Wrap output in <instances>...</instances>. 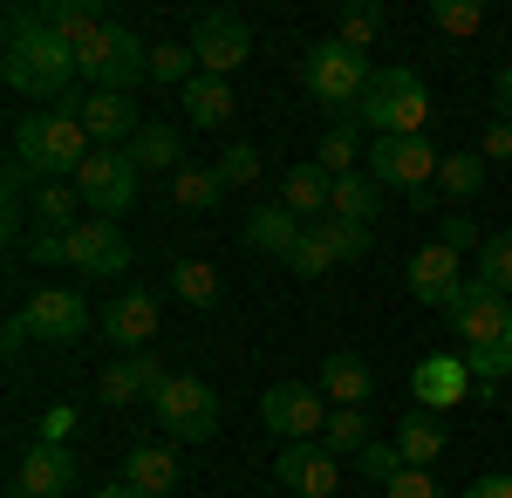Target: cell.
I'll return each instance as SVG.
<instances>
[{
	"mask_svg": "<svg viewBox=\"0 0 512 498\" xmlns=\"http://www.w3.org/2000/svg\"><path fill=\"white\" fill-rule=\"evenodd\" d=\"M14 164H21L28 178H41V185L76 178L82 164H89V130H82V116H76V96L14 123Z\"/></svg>",
	"mask_w": 512,
	"mask_h": 498,
	"instance_id": "obj_1",
	"label": "cell"
},
{
	"mask_svg": "<svg viewBox=\"0 0 512 498\" xmlns=\"http://www.w3.org/2000/svg\"><path fill=\"white\" fill-rule=\"evenodd\" d=\"M0 76H7V89H21V96H41V110H48V103H69L82 62L55 28H35V35H7Z\"/></svg>",
	"mask_w": 512,
	"mask_h": 498,
	"instance_id": "obj_2",
	"label": "cell"
},
{
	"mask_svg": "<svg viewBox=\"0 0 512 498\" xmlns=\"http://www.w3.org/2000/svg\"><path fill=\"white\" fill-rule=\"evenodd\" d=\"M349 123L376 130V137H424V123H431V89L410 76V69H383V76H369V96L349 110Z\"/></svg>",
	"mask_w": 512,
	"mask_h": 498,
	"instance_id": "obj_3",
	"label": "cell"
},
{
	"mask_svg": "<svg viewBox=\"0 0 512 498\" xmlns=\"http://www.w3.org/2000/svg\"><path fill=\"white\" fill-rule=\"evenodd\" d=\"M82 76L96 82V89H117V96H130L137 82L151 76V48H144V35H130V28H117V21H103V35H89L76 48Z\"/></svg>",
	"mask_w": 512,
	"mask_h": 498,
	"instance_id": "obj_4",
	"label": "cell"
},
{
	"mask_svg": "<svg viewBox=\"0 0 512 498\" xmlns=\"http://www.w3.org/2000/svg\"><path fill=\"white\" fill-rule=\"evenodd\" d=\"M437 164H444V157H437L424 137H383V144H369V178H376V185H396V192H417V212L437 205V198H424L431 178H437Z\"/></svg>",
	"mask_w": 512,
	"mask_h": 498,
	"instance_id": "obj_5",
	"label": "cell"
},
{
	"mask_svg": "<svg viewBox=\"0 0 512 498\" xmlns=\"http://www.w3.org/2000/svg\"><path fill=\"white\" fill-rule=\"evenodd\" d=\"M301 76L315 89V103H328V110H355L369 96V62L355 48H342V41H315V55H308Z\"/></svg>",
	"mask_w": 512,
	"mask_h": 498,
	"instance_id": "obj_6",
	"label": "cell"
},
{
	"mask_svg": "<svg viewBox=\"0 0 512 498\" xmlns=\"http://www.w3.org/2000/svg\"><path fill=\"white\" fill-rule=\"evenodd\" d=\"M260 423L287 437V444H315L321 430H328V396L315 383H274L260 396Z\"/></svg>",
	"mask_w": 512,
	"mask_h": 498,
	"instance_id": "obj_7",
	"label": "cell"
},
{
	"mask_svg": "<svg viewBox=\"0 0 512 498\" xmlns=\"http://www.w3.org/2000/svg\"><path fill=\"white\" fill-rule=\"evenodd\" d=\"M151 417H158L171 437L205 444V437L219 430V396L205 389V376H171V383H164V396L151 403Z\"/></svg>",
	"mask_w": 512,
	"mask_h": 498,
	"instance_id": "obj_8",
	"label": "cell"
},
{
	"mask_svg": "<svg viewBox=\"0 0 512 498\" xmlns=\"http://www.w3.org/2000/svg\"><path fill=\"white\" fill-rule=\"evenodd\" d=\"M137 164H130V151H89V164L76 171V192L96 205V219H123L130 205H137Z\"/></svg>",
	"mask_w": 512,
	"mask_h": 498,
	"instance_id": "obj_9",
	"label": "cell"
},
{
	"mask_svg": "<svg viewBox=\"0 0 512 498\" xmlns=\"http://www.w3.org/2000/svg\"><path fill=\"white\" fill-rule=\"evenodd\" d=\"M192 55H198V76H233L239 62L253 55V28L239 14H198L192 21Z\"/></svg>",
	"mask_w": 512,
	"mask_h": 498,
	"instance_id": "obj_10",
	"label": "cell"
},
{
	"mask_svg": "<svg viewBox=\"0 0 512 498\" xmlns=\"http://www.w3.org/2000/svg\"><path fill=\"white\" fill-rule=\"evenodd\" d=\"M274 478H280V492H294V498H335L342 458H335L328 444H287L274 458Z\"/></svg>",
	"mask_w": 512,
	"mask_h": 498,
	"instance_id": "obj_11",
	"label": "cell"
},
{
	"mask_svg": "<svg viewBox=\"0 0 512 498\" xmlns=\"http://www.w3.org/2000/svg\"><path fill=\"white\" fill-rule=\"evenodd\" d=\"M21 321H28L35 342H82L89 335V301L76 287H41L35 301L21 307Z\"/></svg>",
	"mask_w": 512,
	"mask_h": 498,
	"instance_id": "obj_12",
	"label": "cell"
},
{
	"mask_svg": "<svg viewBox=\"0 0 512 498\" xmlns=\"http://www.w3.org/2000/svg\"><path fill=\"white\" fill-rule=\"evenodd\" d=\"M76 478H82L76 451H69V444H41V437H35V451L21 458V471H14L7 492H14V498H62Z\"/></svg>",
	"mask_w": 512,
	"mask_h": 498,
	"instance_id": "obj_13",
	"label": "cell"
},
{
	"mask_svg": "<svg viewBox=\"0 0 512 498\" xmlns=\"http://www.w3.org/2000/svg\"><path fill=\"white\" fill-rule=\"evenodd\" d=\"M506 321H512L506 294L485 287V280H465V294H458V307H451V328H458L472 348H492V342H506Z\"/></svg>",
	"mask_w": 512,
	"mask_h": 498,
	"instance_id": "obj_14",
	"label": "cell"
},
{
	"mask_svg": "<svg viewBox=\"0 0 512 498\" xmlns=\"http://www.w3.org/2000/svg\"><path fill=\"white\" fill-rule=\"evenodd\" d=\"M69 260H76L89 280H117V273L130 267V239L117 232V219H82V226L69 232Z\"/></svg>",
	"mask_w": 512,
	"mask_h": 498,
	"instance_id": "obj_15",
	"label": "cell"
},
{
	"mask_svg": "<svg viewBox=\"0 0 512 498\" xmlns=\"http://www.w3.org/2000/svg\"><path fill=\"white\" fill-rule=\"evenodd\" d=\"M410 294L424 307H458V294H465V280H458V253L437 239V246H424V253H410Z\"/></svg>",
	"mask_w": 512,
	"mask_h": 498,
	"instance_id": "obj_16",
	"label": "cell"
},
{
	"mask_svg": "<svg viewBox=\"0 0 512 498\" xmlns=\"http://www.w3.org/2000/svg\"><path fill=\"white\" fill-rule=\"evenodd\" d=\"M96 328H103V342H117L123 355H144V348L158 342V307H151V294H123V301H110L96 314Z\"/></svg>",
	"mask_w": 512,
	"mask_h": 498,
	"instance_id": "obj_17",
	"label": "cell"
},
{
	"mask_svg": "<svg viewBox=\"0 0 512 498\" xmlns=\"http://www.w3.org/2000/svg\"><path fill=\"white\" fill-rule=\"evenodd\" d=\"M410 389H417V403L424 410H458L465 403V389H472V369L458 362V355H424L417 369H410Z\"/></svg>",
	"mask_w": 512,
	"mask_h": 498,
	"instance_id": "obj_18",
	"label": "cell"
},
{
	"mask_svg": "<svg viewBox=\"0 0 512 498\" xmlns=\"http://www.w3.org/2000/svg\"><path fill=\"white\" fill-rule=\"evenodd\" d=\"M82 130H89V144H117V137H137L144 123H137V103L130 96H117V89H89L76 103Z\"/></svg>",
	"mask_w": 512,
	"mask_h": 498,
	"instance_id": "obj_19",
	"label": "cell"
},
{
	"mask_svg": "<svg viewBox=\"0 0 512 498\" xmlns=\"http://www.w3.org/2000/svg\"><path fill=\"white\" fill-rule=\"evenodd\" d=\"M328 198H335V178H328V171H321L315 157H308V164H294V171H287V178H280V205H287V212H294V219H328Z\"/></svg>",
	"mask_w": 512,
	"mask_h": 498,
	"instance_id": "obj_20",
	"label": "cell"
},
{
	"mask_svg": "<svg viewBox=\"0 0 512 498\" xmlns=\"http://www.w3.org/2000/svg\"><path fill=\"white\" fill-rule=\"evenodd\" d=\"M315 389L335 403V410H362V403H369V389H376V376H369V362H362V355H328V362H321V376H315Z\"/></svg>",
	"mask_w": 512,
	"mask_h": 498,
	"instance_id": "obj_21",
	"label": "cell"
},
{
	"mask_svg": "<svg viewBox=\"0 0 512 498\" xmlns=\"http://www.w3.org/2000/svg\"><path fill=\"white\" fill-rule=\"evenodd\" d=\"M246 246H253V253H274V260H287V253L301 246V219H294L287 205H260V212L246 219Z\"/></svg>",
	"mask_w": 512,
	"mask_h": 498,
	"instance_id": "obj_22",
	"label": "cell"
},
{
	"mask_svg": "<svg viewBox=\"0 0 512 498\" xmlns=\"http://www.w3.org/2000/svg\"><path fill=\"white\" fill-rule=\"evenodd\" d=\"M178 157H185V137H178L171 123H144V130L130 137V164H137V171H171V178H178V171H185Z\"/></svg>",
	"mask_w": 512,
	"mask_h": 498,
	"instance_id": "obj_23",
	"label": "cell"
},
{
	"mask_svg": "<svg viewBox=\"0 0 512 498\" xmlns=\"http://www.w3.org/2000/svg\"><path fill=\"white\" fill-rule=\"evenodd\" d=\"M123 485H137L144 498H164L171 485H178V458H171L164 444H137L130 464H123Z\"/></svg>",
	"mask_w": 512,
	"mask_h": 498,
	"instance_id": "obj_24",
	"label": "cell"
},
{
	"mask_svg": "<svg viewBox=\"0 0 512 498\" xmlns=\"http://www.w3.org/2000/svg\"><path fill=\"white\" fill-rule=\"evenodd\" d=\"M178 96H185V116H192L198 130H219V123H233V89H226L219 76H192L185 89H178Z\"/></svg>",
	"mask_w": 512,
	"mask_h": 498,
	"instance_id": "obj_25",
	"label": "cell"
},
{
	"mask_svg": "<svg viewBox=\"0 0 512 498\" xmlns=\"http://www.w3.org/2000/svg\"><path fill=\"white\" fill-rule=\"evenodd\" d=\"M444 444H451V437H444V423H437L431 410L403 417V430H396V451H403V464H417V471L444 458Z\"/></svg>",
	"mask_w": 512,
	"mask_h": 498,
	"instance_id": "obj_26",
	"label": "cell"
},
{
	"mask_svg": "<svg viewBox=\"0 0 512 498\" xmlns=\"http://www.w3.org/2000/svg\"><path fill=\"white\" fill-rule=\"evenodd\" d=\"M35 219L41 232H76L82 226V192H69V185H35Z\"/></svg>",
	"mask_w": 512,
	"mask_h": 498,
	"instance_id": "obj_27",
	"label": "cell"
},
{
	"mask_svg": "<svg viewBox=\"0 0 512 498\" xmlns=\"http://www.w3.org/2000/svg\"><path fill=\"white\" fill-rule=\"evenodd\" d=\"M328 219H349V226H376V178H335Z\"/></svg>",
	"mask_w": 512,
	"mask_h": 498,
	"instance_id": "obj_28",
	"label": "cell"
},
{
	"mask_svg": "<svg viewBox=\"0 0 512 498\" xmlns=\"http://www.w3.org/2000/svg\"><path fill=\"white\" fill-rule=\"evenodd\" d=\"M355 130H362V123H335V130L315 137V164L328 178H355Z\"/></svg>",
	"mask_w": 512,
	"mask_h": 498,
	"instance_id": "obj_29",
	"label": "cell"
},
{
	"mask_svg": "<svg viewBox=\"0 0 512 498\" xmlns=\"http://www.w3.org/2000/svg\"><path fill=\"white\" fill-rule=\"evenodd\" d=\"M321 444H328L335 458H355V451H369L376 437H369V417H362V410H328V430H321Z\"/></svg>",
	"mask_w": 512,
	"mask_h": 498,
	"instance_id": "obj_30",
	"label": "cell"
},
{
	"mask_svg": "<svg viewBox=\"0 0 512 498\" xmlns=\"http://www.w3.org/2000/svg\"><path fill=\"white\" fill-rule=\"evenodd\" d=\"M478 185H485V157H478V151H458V157L437 164V192H444V198H472Z\"/></svg>",
	"mask_w": 512,
	"mask_h": 498,
	"instance_id": "obj_31",
	"label": "cell"
},
{
	"mask_svg": "<svg viewBox=\"0 0 512 498\" xmlns=\"http://www.w3.org/2000/svg\"><path fill=\"white\" fill-rule=\"evenodd\" d=\"M219 192H226V185H219V171H192V164H185V171L171 178V205H185V212H212Z\"/></svg>",
	"mask_w": 512,
	"mask_h": 498,
	"instance_id": "obj_32",
	"label": "cell"
},
{
	"mask_svg": "<svg viewBox=\"0 0 512 498\" xmlns=\"http://www.w3.org/2000/svg\"><path fill=\"white\" fill-rule=\"evenodd\" d=\"M192 76H198L192 41H164V48H151V82H164V89H185Z\"/></svg>",
	"mask_w": 512,
	"mask_h": 498,
	"instance_id": "obj_33",
	"label": "cell"
},
{
	"mask_svg": "<svg viewBox=\"0 0 512 498\" xmlns=\"http://www.w3.org/2000/svg\"><path fill=\"white\" fill-rule=\"evenodd\" d=\"M48 28L69 41V48H82L89 35H103V14H96V7H82V0H62V7H48Z\"/></svg>",
	"mask_w": 512,
	"mask_h": 498,
	"instance_id": "obj_34",
	"label": "cell"
},
{
	"mask_svg": "<svg viewBox=\"0 0 512 498\" xmlns=\"http://www.w3.org/2000/svg\"><path fill=\"white\" fill-rule=\"evenodd\" d=\"M171 287H178V301H192V307L219 301V273L205 267V260H178V267H171Z\"/></svg>",
	"mask_w": 512,
	"mask_h": 498,
	"instance_id": "obj_35",
	"label": "cell"
},
{
	"mask_svg": "<svg viewBox=\"0 0 512 498\" xmlns=\"http://www.w3.org/2000/svg\"><path fill=\"white\" fill-rule=\"evenodd\" d=\"M212 171H219V185H260V171H267V157H260V144H226Z\"/></svg>",
	"mask_w": 512,
	"mask_h": 498,
	"instance_id": "obj_36",
	"label": "cell"
},
{
	"mask_svg": "<svg viewBox=\"0 0 512 498\" xmlns=\"http://www.w3.org/2000/svg\"><path fill=\"white\" fill-rule=\"evenodd\" d=\"M287 267L301 273V280H321V273H328V267H342V260H335V246L321 239V226H308V232H301V246L287 253Z\"/></svg>",
	"mask_w": 512,
	"mask_h": 498,
	"instance_id": "obj_37",
	"label": "cell"
},
{
	"mask_svg": "<svg viewBox=\"0 0 512 498\" xmlns=\"http://www.w3.org/2000/svg\"><path fill=\"white\" fill-rule=\"evenodd\" d=\"M478 280H485V287H499V294L512 301V232H499V239H485V246H478Z\"/></svg>",
	"mask_w": 512,
	"mask_h": 498,
	"instance_id": "obj_38",
	"label": "cell"
},
{
	"mask_svg": "<svg viewBox=\"0 0 512 498\" xmlns=\"http://www.w3.org/2000/svg\"><path fill=\"white\" fill-rule=\"evenodd\" d=\"M96 396H103L110 410H130V403L144 396V376H137V362H110V369H103V383H96Z\"/></svg>",
	"mask_w": 512,
	"mask_h": 498,
	"instance_id": "obj_39",
	"label": "cell"
},
{
	"mask_svg": "<svg viewBox=\"0 0 512 498\" xmlns=\"http://www.w3.org/2000/svg\"><path fill=\"white\" fill-rule=\"evenodd\" d=\"M431 21L444 35H478L485 28V7L478 0H431Z\"/></svg>",
	"mask_w": 512,
	"mask_h": 498,
	"instance_id": "obj_40",
	"label": "cell"
},
{
	"mask_svg": "<svg viewBox=\"0 0 512 498\" xmlns=\"http://www.w3.org/2000/svg\"><path fill=\"white\" fill-rule=\"evenodd\" d=\"M369 232H376V226H349V219H321V239L335 246V260H369Z\"/></svg>",
	"mask_w": 512,
	"mask_h": 498,
	"instance_id": "obj_41",
	"label": "cell"
},
{
	"mask_svg": "<svg viewBox=\"0 0 512 498\" xmlns=\"http://www.w3.org/2000/svg\"><path fill=\"white\" fill-rule=\"evenodd\" d=\"M383 35V7H349V14H342V48H355V55H362V48H369V41Z\"/></svg>",
	"mask_w": 512,
	"mask_h": 498,
	"instance_id": "obj_42",
	"label": "cell"
},
{
	"mask_svg": "<svg viewBox=\"0 0 512 498\" xmlns=\"http://www.w3.org/2000/svg\"><path fill=\"white\" fill-rule=\"evenodd\" d=\"M355 471H362L369 485H390L396 471H403V451H396V444H369V451H355Z\"/></svg>",
	"mask_w": 512,
	"mask_h": 498,
	"instance_id": "obj_43",
	"label": "cell"
},
{
	"mask_svg": "<svg viewBox=\"0 0 512 498\" xmlns=\"http://www.w3.org/2000/svg\"><path fill=\"white\" fill-rule=\"evenodd\" d=\"M465 369H472L478 383H506V376H512V348H506V342L472 348V355H465Z\"/></svg>",
	"mask_w": 512,
	"mask_h": 498,
	"instance_id": "obj_44",
	"label": "cell"
},
{
	"mask_svg": "<svg viewBox=\"0 0 512 498\" xmlns=\"http://www.w3.org/2000/svg\"><path fill=\"white\" fill-rule=\"evenodd\" d=\"M390 498H437V485H431V471H417V464H403L390 485H383Z\"/></svg>",
	"mask_w": 512,
	"mask_h": 498,
	"instance_id": "obj_45",
	"label": "cell"
},
{
	"mask_svg": "<svg viewBox=\"0 0 512 498\" xmlns=\"http://www.w3.org/2000/svg\"><path fill=\"white\" fill-rule=\"evenodd\" d=\"M28 260H35V267H62V260H69V232H35Z\"/></svg>",
	"mask_w": 512,
	"mask_h": 498,
	"instance_id": "obj_46",
	"label": "cell"
},
{
	"mask_svg": "<svg viewBox=\"0 0 512 498\" xmlns=\"http://www.w3.org/2000/svg\"><path fill=\"white\" fill-rule=\"evenodd\" d=\"M444 246H451V253H465V246H485V239H478V219L451 212V219H444Z\"/></svg>",
	"mask_w": 512,
	"mask_h": 498,
	"instance_id": "obj_47",
	"label": "cell"
},
{
	"mask_svg": "<svg viewBox=\"0 0 512 498\" xmlns=\"http://www.w3.org/2000/svg\"><path fill=\"white\" fill-rule=\"evenodd\" d=\"M69 430H76V410H69V403H55V410L41 417V444H69Z\"/></svg>",
	"mask_w": 512,
	"mask_h": 498,
	"instance_id": "obj_48",
	"label": "cell"
},
{
	"mask_svg": "<svg viewBox=\"0 0 512 498\" xmlns=\"http://www.w3.org/2000/svg\"><path fill=\"white\" fill-rule=\"evenodd\" d=\"M478 151H485V157H512V123H506V116H492V123H485Z\"/></svg>",
	"mask_w": 512,
	"mask_h": 498,
	"instance_id": "obj_49",
	"label": "cell"
},
{
	"mask_svg": "<svg viewBox=\"0 0 512 498\" xmlns=\"http://www.w3.org/2000/svg\"><path fill=\"white\" fill-rule=\"evenodd\" d=\"M465 498H512V471H492V478H478Z\"/></svg>",
	"mask_w": 512,
	"mask_h": 498,
	"instance_id": "obj_50",
	"label": "cell"
},
{
	"mask_svg": "<svg viewBox=\"0 0 512 498\" xmlns=\"http://www.w3.org/2000/svg\"><path fill=\"white\" fill-rule=\"evenodd\" d=\"M492 110L512 123V69H499V76H492Z\"/></svg>",
	"mask_w": 512,
	"mask_h": 498,
	"instance_id": "obj_51",
	"label": "cell"
},
{
	"mask_svg": "<svg viewBox=\"0 0 512 498\" xmlns=\"http://www.w3.org/2000/svg\"><path fill=\"white\" fill-rule=\"evenodd\" d=\"M89 498H144V492H137V485H96Z\"/></svg>",
	"mask_w": 512,
	"mask_h": 498,
	"instance_id": "obj_52",
	"label": "cell"
},
{
	"mask_svg": "<svg viewBox=\"0 0 512 498\" xmlns=\"http://www.w3.org/2000/svg\"><path fill=\"white\" fill-rule=\"evenodd\" d=\"M506 348H512V321H506Z\"/></svg>",
	"mask_w": 512,
	"mask_h": 498,
	"instance_id": "obj_53",
	"label": "cell"
}]
</instances>
